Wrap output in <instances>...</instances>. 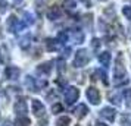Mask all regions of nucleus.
<instances>
[{"mask_svg":"<svg viewBox=\"0 0 131 126\" xmlns=\"http://www.w3.org/2000/svg\"><path fill=\"white\" fill-rule=\"evenodd\" d=\"M46 47H47L49 51H58L62 47V44L58 40H54V38H49L47 41H46Z\"/></svg>","mask_w":131,"mask_h":126,"instance_id":"obj_15","label":"nucleus"},{"mask_svg":"<svg viewBox=\"0 0 131 126\" xmlns=\"http://www.w3.org/2000/svg\"><path fill=\"white\" fill-rule=\"evenodd\" d=\"M52 66H53V62H44L37 67V73L43 75V76H47L49 73L52 72Z\"/></svg>","mask_w":131,"mask_h":126,"instance_id":"obj_10","label":"nucleus"},{"mask_svg":"<svg viewBox=\"0 0 131 126\" xmlns=\"http://www.w3.org/2000/svg\"><path fill=\"white\" fill-rule=\"evenodd\" d=\"M68 38H69V34H68L66 31H60L59 34H58V41H59L60 44H65V43L68 41Z\"/></svg>","mask_w":131,"mask_h":126,"instance_id":"obj_23","label":"nucleus"},{"mask_svg":"<svg viewBox=\"0 0 131 126\" xmlns=\"http://www.w3.org/2000/svg\"><path fill=\"white\" fill-rule=\"evenodd\" d=\"M7 9V2L6 0H0V13H5Z\"/></svg>","mask_w":131,"mask_h":126,"instance_id":"obj_29","label":"nucleus"},{"mask_svg":"<svg viewBox=\"0 0 131 126\" xmlns=\"http://www.w3.org/2000/svg\"><path fill=\"white\" fill-rule=\"evenodd\" d=\"M30 44H31V35L30 34H27L25 37L19 38V46H21L22 50H27V48L30 47Z\"/></svg>","mask_w":131,"mask_h":126,"instance_id":"obj_20","label":"nucleus"},{"mask_svg":"<svg viewBox=\"0 0 131 126\" xmlns=\"http://www.w3.org/2000/svg\"><path fill=\"white\" fill-rule=\"evenodd\" d=\"M65 103L68 106H72V104H75L78 101V98H80V91L78 88L75 87H66L65 88Z\"/></svg>","mask_w":131,"mask_h":126,"instance_id":"obj_4","label":"nucleus"},{"mask_svg":"<svg viewBox=\"0 0 131 126\" xmlns=\"http://www.w3.org/2000/svg\"><path fill=\"white\" fill-rule=\"evenodd\" d=\"M94 126H109V125L103 123V122H96V125H94Z\"/></svg>","mask_w":131,"mask_h":126,"instance_id":"obj_33","label":"nucleus"},{"mask_svg":"<svg viewBox=\"0 0 131 126\" xmlns=\"http://www.w3.org/2000/svg\"><path fill=\"white\" fill-rule=\"evenodd\" d=\"M25 87L28 88V91H31V92H36V91H40L38 90V87H37V81L32 76H25Z\"/></svg>","mask_w":131,"mask_h":126,"instance_id":"obj_14","label":"nucleus"},{"mask_svg":"<svg viewBox=\"0 0 131 126\" xmlns=\"http://www.w3.org/2000/svg\"><path fill=\"white\" fill-rule=\"evenodd\" d=\"M122 13L128 21H131V6H124L122 7Z\"/></svg>","mask_w":131,"mask_h":126,"instance_id":"obj_25","label":"nucleus"},{"mask_svg":"<svg viewBox=\"0 0 131 126\" xmlns=\"http://www.w3.org/2000/svg\"><path fill=\"white\" fill-rule=\"evenodd\" d=\"M130 82L127 71H125L124 62H122V56H118L116 63H115V71H113V85L115 87H121Z\"/></svg>","mask_w":131,"mask_h":126,"instance_id":"obj_1","label":"nucleus"},{"mask_svg":"<svg viewBox=\"0 0 131 126\" xmlns=\"http://www.w3.org/2000/svg\"><path fill=\"white\" fill-rule=\"evenodd\" d=\"M90 54L85 48H80L74 57V67H84L90 63Z\"/></svg>","mask_w":131,"mask_h":126,"instance_id":"obj_2","label":"nucleus"},{"mask_svg":"<svg viewBox=\"0 0 131 126\" xmlns=\"http://www.w3.org/2000/svg\"><path fill=\"white\" fill-rule=\"evenodd\" d=\"M62 110H63V107L60 106V103H58V104H53V107H52V113L59 114V113H62Z\"/></svg>","mask_w":131,"mask_h":126,"instance_id":"obj_27","label":"nucleus"},{"mask_svg":"<svg viewBox=\"0 0 131 126\" xmlns=\"http://www.w3.org/2000/svg\"><path fill=\"white\" fill-rule=\"evenodd\" d=\"M93 76H99L102 82L105 85H107V73L105 69H96V72L93 73Z\"/></svg>","mask_w":131,"mask_h":126,"instance_id":"obj_19","label":"nucleus"},{"mask_svg":"<svg viewBox=\"0 0 131 126\" xmlns=\"http://www.w3.org/2000/svg\"><path fill=\"white\" fill-rule=\"evenodd\" d=\"M22 22H24L27 26H28V25H32V24H34V16H32L31 13L25 12L24 13V21H22Z\"/></svg>","mask_w":131,"mask_h":126,"instance_id":"obj_24","label":"nucleus"},{"mask_svg":"<svg viewBox=\"0 0 131 126\" xmlns=\"http://www.w3.org/2000/svg\"><path fill=\"white\" fill-rule=\"evenodd\" d=\"M124 95H125V98H127V106L131 107V91H125Z\"/></svg>","mask_w":131,"mask_h":126,"instance_id":"obj_31","label":"nucleus"},{"mask_svg":"<svg viewBox=\"0 0 131 126\" xmlns=\"http://www.w3.org/2000/svg\"><path fill=\"white\" fill-rule=\"evenodd\" d=\"M121 123H122V126H131L130 117H128L127 114H122V116H121Z\"/></svg>","mask_w":131,"mask_h":126,"instance_id":"obj_26","label":"nucleus"},{"mask_svg":"<svg viewBox=\"0 0 131 126\" xmlns=\"http://www.w3.org/2000/svg\"><path fill=\"white\" fill-rule=\"evenodd\" d=\"M63 7H65L68 12H74V10L77 9V2H75V0H65Z\"/></svg>","mask_w":131,"mask_h":126,"instance_id":"obj_22","label":"nucleus"},{"mask_svg":"<svg viewBox=\"0 0 131 126\" xmlns=\"http://www.w3.org/2000/svg\"><path fill=\"white\" fill-rule=\"evenodd\" d=\"M105 15L115 18V9H113V6H109V9H105Z\"/></svg>","mask_w":131,"mask_h":126,"instance_id":"obj_30","label":"nucleus"},{"mask_svg":"<svg viewBox=\"0 0 131 126\" xmlns=\"http://www.w3.org/2000/svg\"><path fill=\"white\" fill-rule=\"evenodd\" d=\"M3 126H10V122L9 120H3Z\"/></svg>","mask_w":131,"mask_h":126,"instance_id":"obj_34","label":"nucleus"},{"mask_svg":"<svg viewBox=\"0 0 131 126\" xmlns=\"http://www.w3.org/2000/svg\"><path fill=\"white\" fill-rule=\"evenodd\" d=\"M85 7H91V0H80Z\"/></svg>","mask_w":131,"mask_h":126,"instance_id":"obj_32","label":"nucleus"},{"mask_svg":"<svg viewBox=\"0 0 131 126\" xmlns=\"http://www.w3.org/2000/svg\"><path fill=\"white\" fill-rule=\"evenodd\" d=\"M47 18L50 21H58V19L62 18V10H60L59 6H52L47 10Z\"/></svg>","mask_w":131,"mask_h":126,"instance_id":"obj_9","label":"nucleus"},{"mask_svg":"<svg viewBox=\"0 0 131 126\" xmlns=\"http://www.w3.org/2000/svg\"><path fill=\"white\" fill-rule=\"evenodd\" d=\"M99 62H100V65L103 67H107L109 65H111V60H112V56H111V53L109 51H103V53L99 54Z\"/></svg>","mask_w":131,"mask_h":126,"instance_id":"obj_13","label":"nucleus"},{"mask_svg":"<svg viewBox=\"0 0 131 126\" xmlns=\"http://www.w3.org/2000/svg\"><path fill=\"white\" fill-rule=\"evenodd\" d=\"M100 2H106V0H100Z\"/></svg>","mask_w":131,"mask_h":126,"instance_id":"obj_36","label":"nucleus"},{"mask_svg":"<svg viewBox=\"0 0 131 126\" xmlns=\"http://www.w3.org/2000/svg\"><path fill=\"white\" fill-rule=\"evenodd\" d=\"M71 125V117L69 116H60L56 120V126H69Z\"/></svg>","mask_w":131,"mask_h":126,"instance_id":"obj_21","label":"nucleus"},{"mask_svg":"<svg viewBox=\"0 0 131 126\" xmlns=\"http://www.w3.org/2000/svg\"><path fill=\"white\" fill-rule=\"evenodd\" d=\"M31 122L27 116H18L15 122H13V126H30Z\"/></svg>","mask_w":131,"mask_h":126,"instance_id":"obj_17","label":"nucleus"},{"mask_svg":"<svg viewBox=\"0 0 131 126\" xmlns=\"http://www.w3.org/2000/svg\"><path fill=\"white\" fill-rule=\"evenodd\" d=\"M22 0H13V3H21Z\"/></svg>","mask_w":131,"mask_h":126,"instance_id":"obj_35","label":"nucleus"},{"mask_svg":"<svg viewBox=\"0 0 131 126\" xmlns=\"http://www.w3.org/2000/svg\"><path fill=\"white\" fill-rule=\"evenodd\" d=\"M85 95H87V100H89L91 104H94V106H97V104L100 103V92H99V90H96L94 87L87 88Z\"/></svg>","mask_w":131,"mask_h":126,"instance_id":"obj_7","label":"nucleus"},{"mask_svg":"<svg viewBox=\"0 0 131 126\" xmlns=\"http://www.w3.org/2000/svg\"><path fill=\"white\" fill-rule=\"evenodd\" d=\"M89 113V107L85 106V104H78L77 107L74 108V116L77 117V119H83Z\"/></svg>","mask_w":131,"mask_h":126,"instance_id":"obj_12","label":"nucleus"},{"mask_svg":"<svg viewBox=\"0 0 131 126\" xmlns=\"http://www.w3.org/2000/svg\"><path fill=\"white\" fill-rule=\"evenodd\" d=\"M109 100H111L113 104L119 106V104L122 103V95H121L119 91H115V92H111V94H109Z\"/></svg>","mask_w":131,"mask_h":126,"instance_id":"obj_18","label":"nucleus"},{"mask_svg":"<svg viewBox=\"0 0 131 126\" xmlns=\"http://www.w3.org/2000/svg\"><path fill=\"white\" fill-rule=\"evenodd\" d=\"M27 100L24 97H18V100L13 104V110L18 116H27Z\"/></svg>","mask_w":131,"mask_h":126,"instance_id":"obj_6","label":"nucleus"},{"mask_svg":"<svg viewBox=\"0 0 131 126\" xmlns=\"http://www.w3.org/2000/svg\"><path fill=\"white\" fill-rule=\"evenodd\" d=\"M99 47H100V40L99 38H93V41H91V48L93 50H99Z\"/></svg>","mask_w":131,"mask_h":126,"instance_id":"obj_28","label":"nucleus"},{"mask_svg":"<svg viewBox=\"0 0 131 126\" xmlns=\"http://www.w3.org/2000/svg\"><path fill=\"white\" fill-rule=\"evenodd\" d=\"M31 107H32V113L36 114L37 119H43L46 116V107L40 100H31Z\"/></svg>","mask_w":131,"mask_h":126,"instance_id":"obj_5","label":"nucleus"},{"mask_svg":"<svg viewBox=\"0 0 131 126\" xmlns=\"http://www.w3.org/2000/svg\"><path fill=\"white\" fill-rule=\"evenodd\" d=\"M100 117H103V119H106L107 122H113L115 120V117H116V111H115V108L112 107H103L100 110Z\"/></svg>","mask_w":131,"mask_h":126,"instance_id":"obj_8","label":"nucleus"},{"mask_svg":"<svg viewBox=\"0 0 131 126\" xmlns=\"http://www.w3.org/2000/svg\"><path fill=\"white\" fill-rule=\"evenodd\" d=\"M71 35H72V40H74L75 44H81L84 41V38H85V35H84V32L81 30H72Z\"/></svg>","mask_w":131,"mask_h":126,"instance_id":"obj_16","label":"nucleus"},{"mask_svg":"<svg viewBox=\"0 0 131 126\" xmlns=\"http://www.w3.org/2000/svg\"><path fill=\"white\" fill-rule=\"evenodd\" d=\"M5 75H6L7 79H18L19 75H21V71H19V67L16 66H7L6 67V72H5Z\"/></svg>","mask_w":131,"mask_h":126,"instance_id":"obj_11","label":"nucleus"},{"mask_svg":"<svg viewBox=\"0 0 131 126\" xmlns=\"http://www.w3.org/2000/svg\"><path fill=\"white\" fill-rule=\"evenodd\" d=\"M6 26H7V31L9 32H12V34H16L19 31H22L27 26L24 22H21L15 15H10L9 18H7V22H6Z\"/></svg>","mask_w":131,"mask_h":126,"instance_id":"obj_3","label":"nucleus"}]
</instances>
